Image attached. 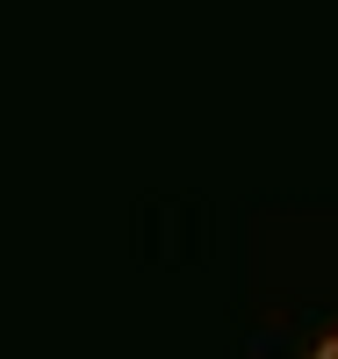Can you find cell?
I'll use <instances>...</instances> for the list:
<instances>
[{
  "label": "cell",
  "instance_id": "1",
  "mask_svg": "<svg viewBox=\"0 0 338 359\" xmlns=\"http://www.w3.org/2000/svg\"><path fill=\"white\" fill-rule=\"evenodd\" d=\"M310 359H338V331H331V338H324V345H317Z\"/></svg>",
  "mask_w": 338,
  "mask_h": 359
}]
</instances>
